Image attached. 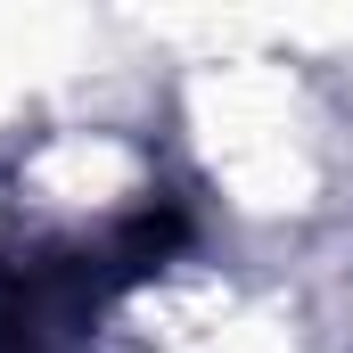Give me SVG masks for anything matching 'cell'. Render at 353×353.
<instances>
[{"label": "cell", "mask_w": 353, "mask_h": 353, "mask_svg": "<svg viewBox=\"0 0 353 353\" xmlns=\"http://www.w3.org/2000/svg\"><path fill=\"white\" fill-rule=\"evenodd\" d=\"M189 239L173 197L107 222L99 239H41L0 255V353H83L90 321Z\"/></svg>", "instance_id": "1"}]
</instances>
